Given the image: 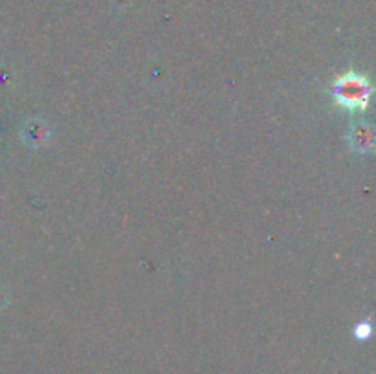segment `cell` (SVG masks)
Returning <instances> with one entry per match:
<instances>
[{"label":"cell","instance_id":"6da1fadb","mask_svg":"<svg viewBox=\"0 0 376 374\" xmlns=\"http://www.w3.org/2000/svg\"><path fill=\"white\" fill-rule=\"evenodd\" d=\"M371 87L363 75L347 72L334 83V101L345 110H363L369 105Z\"/></svg>","mask_w":376,"mask_h":374},{"label":"cell","instance_id":"7a4b0ae2","mask_svg":"<svg viewBox=\"0 0 376 374\" xmlns=\"http://www.w3.org/2000/svg\"><path fill=\"white\" fill-rule=\"evenodd\" d=\"M349 145L356 153H371L375 149V131H372L371 125L358 123L350 128Z\"/></svg>","mask_w":376,"mask_h":374},{"label":"cell","instance_id":"3957f363","mask_svg":"<svg viewBox=\"0 0 376 374\" xmlns=\"http://www.w3.org/2000/svg\"><path fill=\"white\" fill-rule=\"evenodd\" d=\"M22 136H24L26 145L41 147L48 141L50 128L48 125L44 123L43 119H30V121L22 127Z\"/></svg>","mask_w":376,"mask_h":374},{"label":"cell","instance_id":"277c9868","mask_svg":"<svg viewBox=\"0 0 376 374\" xmlns=\"http://www.w3.org/2000/svg\"><path fill=\"white\" fill-rule=\"evenodd\" d=\"M369 334H371V325H369V323H360V325L356 326V338L358 339L369 338Z\"/></svg>","mask_w":376,"mask_h":374}]
</instances>
